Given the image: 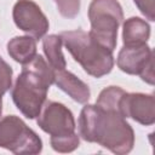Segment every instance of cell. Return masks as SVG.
<instances>
[{
    "label": "cell",
    "instance_id": "6da1fadb",
    "mask_svg": "<svg viewBox=\"0 0 155 155\" xmlns=\"http://www.w3.org/2000/svg\"><path fill=\"white\" fill-rule=\"evenodd\" d=\"M79 132L85 140L98 143L115 154L131 151L134 143L133 130L124 116L97 104L86 105L81 110Z\"/></svg>",
    "mask_w": 155,
    "mask_h": 155
},
{
    "label": "cell",
    "instance_id": "2e32d148",
    "mask_svg": "<svg viewBox=\"0 0 155 155\" xmlns=\"http://www.w3.org/2000/svg\"><path fill=\"white\" fill-rule=\"evenodd\" d=\"M59 13L67 18H74L80 10V0H54Z\"/></svg>",
    "mask_w": 155,
    "mask_h": 155
},
{
    "label": "cell",
    "instance_id": "30bf717a",
    "mask_svg": "<svg viewBox=\"0 0 155 155\" xmlns=\"http://www.w3.org/2000/svg\"><path fill=\"white\" fill-rule=\"evenodd\" d=\"M53 82L78 103H86L90 99L88 86L65 69L53 70Z\"/></svg>",
    "mask_w": 155,
    "mask_h": 155
},
{
    "label": "cell",
    "instance_id": "ba28073f",
    "mask_svg": "<svg viewBox=\"0 0 155 155\" xmlns=\"http://www.w3.org/2000/svg\"><path fill=\"white\" fill-rule=\"evenodd\" d=\"M16 25L35 39L44 36L48 29V21L40 7L31 0H18L13 6Z\"/></svg>",
    "mask_w": 155,
    "mask_h": 155
},
{
    "label": "cell",
    "instance_id": "8992f818",
    "mask_svg": "<svg viewBox=\"0 0 155 155\" xmlns=\"http://www.w3.org/2000/svg\"><path fill=\"white\" fill-rule=\"evenodd\" d=\"M117 67L132 75H139L142 80L154 84V52L145 45L124 46L117 56Z\"/></svg>",
    "mask_w": 155,
    "mask_h": 155
},
{
    "label": "cell",
    "instance_id": "7c38bea8",
    "mask_svg": "<svg viewBox=\"0 0 155 155\" xmlns=\"http://www.w3.org/2000/svg\"><path fill=\"white\" fill-rule=\"evenodd\" d=\"M8 54L18 63L25 64L36 56V42L30 36H16L7 44Z\"/></svg>",
    "mask_w": 155,
    "mask_h": 155
},
{
    "label": "cell",
    "instance_id": "ac0fdd59",
    "mask_svg": "<svg viewBox=\"0 0 155 155\" xmlns=\"http://www.w3.org/2000/svg\"><path fill=\"white\" fill-rule=\"evenodd\" d=\"M134 4L138 6L140 12L149 19L154 21V12H155V0H133Z\"/></svg>",
    "mask_w": 155,
    "mask_h": 155
},
{
    "label": "cell",
    "instance_id": "9a60e30c",
    "mask_svg": "<svg viewBox=\"0 0 155 155\" xmlns=\"http://www.w3.org/2000/svg\"><path fill=\"white\" fill-rule=\"evenodd\" d=\"M51 145L56 151L68 153L79 147V137L76 133L64 137H51Z\"/></svg>",
    "mask_w": 155,
    "mask_h": 155
},
{
    "label": "cell",
    "instance_id": "9c48e42d",
    "mask_svg": "<svg viewBox=\"0 0 155 155\" xmlns=\"http://www.w3.org/2000/svg\"><path fill=\"white\" fill-rule=\"evenodd\" d=\"M120 114L132 117L142 125H153L155 121V99L151 94L125 93L120 101Z\"/></svg>",
    "mask_w": 155,
    "mask_h": 155
},
{
    "label": "cell",
    "instance_id": "52a82bcc",
    "mask_svg": "<svg viewBox=\"0 0 155 155\" xmlns=\"http://www.w3.org/2000/svg\"><path fill=\"white\" fill-rule=\"evenodd\" d=\"M38 125L51 137H64L75 133L71 111L63 104L46 101L38 115Z\"/></svg>",
    "mask_w": 155,
    "mask_h": 155
},
{
    "label": "cell",
    "instance_id": "4fadbf2b",
    "mask_svg": "<svg viewBox=\"0 0 155 155\" xmlns=\"http://www.w3.org/2000/svg\"><path fill=\"white\" fill-rule=\"evenodd\" d=\"M44 52L53 70L65 69V59L62 53V39L58 35H48L42 41Z\"/></svg>",
    "mask_w": 155,
    "mask_h": 155
},
{
    "label": "cell",
    "instance_id": "d6986e66",
    "mask_svg": "<svg viewBox=\"0 0 155 155\" xmlns=\"http://www.w3.org/2000/svg\"><path fill=\"white\" fill-rule=\"evenodd\" d=\"M0 115H1V103H0Z\"/></svg>",
    "mask_w": 155,
    "mask_h": 155
},
{
    "label": "cell",
    "instance_id": "5bb4252c",
    "mask_svg": "<svg viewBox=\"0 0 155 155\" xmlns=\"http://www.w3.org/2000/svg\"><path fill=\"white\" fill-rule=\"evenodd\" d=\"M125 93L126 92L122 88L117 86H110L101 92L96 104L105 110H110L120 114V101Z\"/></svg>",
    "mask_w": 155,
    "mask_h": 155
},
{
    "label": "cell",
    "instance_id": "e0dca14e",
    "mask_svg": "<svg viewBox=\"0 0 155 155\" xmlns=\"http://www.w3.org/2000/svg\"><path fill=\"white\" fill-rule=\"evenodd\" d=\"M11 82H12V69L0 57V103L4 93L11 87Z\"/></svg>",
    "mask_w": 155,
    "mask_h": 155
},
{
    "label": "cell",
    "instance_id": "7a4b0ae2",
    "mask_svg": "<svg viewBox=\"0 0 155 155\" xmlns=\"http://www.w3.org/2000/svg\"><path fill=\"white\" fill-rule=\"evenodd\" d=\"M53 84V69L36 54L30 62L23 64L22 73L12 88V99L21 113L28 119L39 115L50 86Z\"/></svg>",
    "mask_w": 155,
    "mask_h": 155
},
{
    "label": "cell",
    "instance_id": "3957f363",
    "mask_svg": "<svg viewBox=\"0 0 155 155\" xmlns=\"http://www.w3.org/2000/svg\"><path fill=\"white\" fill-rule=\"evenodd\" d=\"M59 36L62 44L87 74L101 78L113 69V51L99 45L88 33L78 29L63 31Z\"/></svg>",
    "mask_w": 155,
    "mask_h": 155
},
{
    "label": "cell",
    "instance_id": "5b68a950",
    "mask_svg": "<svg viewBox=\"0 0 155 155\" xmlns=\"http://www.w3.org/2000/svg\"><path fill=\"white\" fill-rule=\"evenodd\" d=\"M0 147L15 154H38L42 143L19 117L8 115L0 120Z\"/></svg>",
    "mask_w": 155,
    "mask_h": 155
},
{
    "label": "cell",
    "instance_id": "8fae6325",
    "mask_svg": "<svg viewBox=\"0 0 155 155\" xmlns=\"http://www.w3.org/2000/svg\"><path fill=\"white\" fill-rule=\"evenodd\" d=\"M149 35H150L149 24L138 17L128 18L124 24L122 38L125 46L131 47V46L145 45L149 39Z\"/></svg>",
    "mask_w": 155,
    "mask_h": 155
},
{
    "label": "cell",
    "instance_id": "277c9868",
    "mask_svg": "<svg viewBox=\"0 0 155 155\" xmlns=\"http://www.w3.org/2000/svg\"><path fill=\"white\" fill-rule=\"evenodd\" d=\"M91 30L88 34L103 47L114 51L117 29L124 13L117 0H92L88 7Z\"/></svg>",
    "mask_w": 155,
    "mask_h": 155
}]
</instances>
